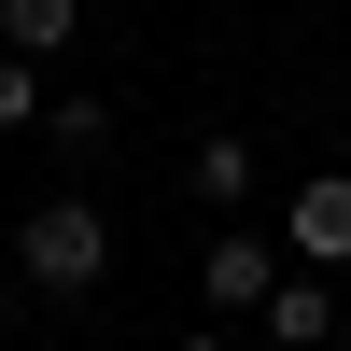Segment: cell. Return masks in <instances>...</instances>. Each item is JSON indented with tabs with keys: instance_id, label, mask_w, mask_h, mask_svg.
Listing matches in <instances>:
<instances>
[{
	"instance_id": "obj_6",
	"label": "cell",
	"mask_w": 351,
	"mask_h": 351,
	"mask_svg": "<svg viewBox=\"0 0 351 351\" xmlns=\"http://www.w3.org/2000/svg\"><path fill=\"white\" fill-rule=\"evenodd\" d=\"M71 28H84V0H0V43L14 56H71Z\"/></svg>"
},
{
	"instance_id": "obj_5",
	"label": "cell",
	"mask_w": 351,
	"mask_h": 351,
	"mask_svg": "<svg viewBox=\"0 0 351 351\" xmlns=\"http://www.w3.org/2000/svg\"><path fill=\"white\" fill-rule=\"evenodd\" d=\"M183 197H211V211H239V197H253V141H239V127H211V141L183 155Z\"/></svg>"
},
{
	"instance_id": "obj_3",
	"label": "cell",
	"mask_w": 351,
	"mask_h": 351,
	"mask_svg": "<svg viewBox=\"0 0 351 351\" xmlns=\"http://www.w3.org/2000/svg\"><path fill=\"white\" fill-rule=\"evenodd\" d=\"M197 295H211V309H267V295H281L267 239H211V253H197Z\"/></svg>"
},
{
	"instance_id": "obj_2",
	"label": "cell",
	"mask_w": 351,
	"mask_h": 351,
	"mask_svg": "<svg viewBox=\"0 0 351 351\" xmlns=\"http://www.w3.org/2000/svg\"><path fill=\"white\" fill-rule=\"evenodd\" d=\"M281 239H295V267H351V169L281 197Z\"/></svg>"
},
{
	"instance_id": "obj_7",
	"label": "cell",
	"mask_w": 351,
	"mask_h": 351,
	"mask_svg": "<svg viewBox=\"0 0 351 351\" xmlns=\"http://www.w3.org/2000/svg\"><path fill=\"white\" fill-rule=\"evenodd\" d=\"M0 127H43V56L0 43Z\"/></svg>"
},
{
	"instance_id": "obj_4",
	"label": "cell",
	"mask_w": 351,
	"mask_h": 351,
	"mask_svg": "<svg viewBox=\"0 0 351 351\" xmlns=\"http://www.w3.org/2000/svg\"><path fill=\"white\" fill-rule=\"evenodd\" d=\"M267 337H281V351H337V295H324V267H281Z\"/></svg>"
},
{
	"instance_id": "obj_11",
	"label": "cell",
	"mask_w": 351,
	"mask_h": 351,
	"mask_svg": "<svg viewBox=\"0 0 351 351\" xmlns=\"http://www.w3.org/2000/svg\"><path fill=\"white\" fill-rule=\"evenodd\" d=\"M183 351H225V337H183Z\"/></svg>"
},
{
	"instance_id": "obj_10",
	"label": "cell",
	"mask_w": 351,
	"mask_h": 351,
	"mask_svg": "<svg viewBox=\"0 0 351 351\" xmlns=\"http://www.w3.org/2000/svg\"><path fill=\"white\" fill-rule=\"evenodd\" d=\"M337 351H351V309H337Z\"/></svg>"
},
{
	"instance_id": "obj_1",
	"label": "cell",
	"mask_w": 351,
	"mask_h": 351,
	"mask_svg": "<svg viewBox=\"0 0 351 351\" xmlns=\"http://www.w3.org/2000/svg\"><path fill=\"white\" fill-rule=\"evenodd\" d=\"M14 281H28L43 309L99 295V281H112V225H99V197H43V211L14 225Z\"/></svg>"
},
{
	"instance_id": "obj_9",
	"label": "cell",
	"mask_w": 351,
	"mask_h": 351,
	"mask_svg": "<svg viewBox=\"0 0 351 351\" xmlns=\"http://www.w3.org/2000/svg\"><path fill=\"white\" fill-rule=\"evenodd\" d=\"M0 351H14V281H0Z\"/></svg>"
},
{
	"instance_id": "obj_8",
	"label": "cell",
	"mask_w": 351,
	"mask_h": 351,
	"mask_svg": "<svg viewBox=\"0 0 351 351\" xmlns=\"http://www.w3.org/2000/svg\"><path fill=\"white\" fill-rule=\"evenodd\" d=\"M43 127H56V155H99V141H112V99H56Z\"/></svg>"
}]
</instances>
